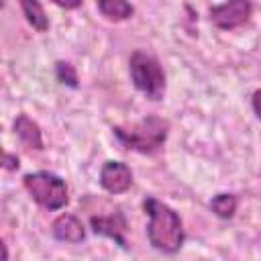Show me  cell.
<instances>
[{"label":"cell","instance_id":"1","mask_svg":"<svg viewBox=\"0 0 261 261\" xmlns=\"http://www.w3.org/2000/svg\"><path fill=\"white\" fill-rule=\"evenodd\" d=\"M143 210L149 216L147 239H149L151 247L165 255L177 253L186 239L184 222H181L179 214L171 206H167L165 202H161L153 196L143 200Z\"/></svg>","mask_w":261,"mask_h":261},{"label":"cell","instance_id":"2","mask_svg":"<svg viewBox=\"0 0 261 261\" xmlns=\"http://www.w3.org/2000/svg\"><path fill=\"white\" fill-rule=\"evenodd\" d=\"M112 133L126 149L141 155H153L163 149L169 135V122L157 114H149L128 126H112Z\"/></svg>","mask_w":261,"mask_h":261},{"label":"cell","instance_id":"3","mask_svg":"<svg viewBox=\"0 0 261 261\" xmlns=\"http://www.w3.org/2000/svg\"><path fill=\"white\" fill-rule=\"evenodd\" d=\"M128 73L133 86L149 100L157 102L165 94V71L155 55L147 51H133L128 59Z\"/></svg>","mask_w":261,"mask_h":261},{"label":"cell","instance_id":"4","mask_svg":"<svg viewBox=\"0 0 261 261\" xmlns=\"http://www.w3.org/2000/svg\"><path fill=\"white\" fill-rule=\"evenodd\" d=\"M22 186L31 194V198L45 210H61L69 202L67 184L57 173H51V171L27 173L22 177Z\"/></svg>","mask_w":261,"mask_h":261},{"label":"cell","instance_id":"5","mask_svg":"<svg viewBox=\"0 0 261 261\" xmlns=\"http://www.w3.org/2000/svg\"><path fill=\"white\" fill-rule=\"evenodd\" d=\"M210 22L220 31H232L243 27L253 12V4L247 0H230L210 6Z\"/></svg>","mask_w":261,"mask_h":261},{"label":"cell","instance_id":"6","mask_svg":"<svg viewBox=\"0 0 261 261\" xmlns=\"http://www.w3.org/2000/svg\"><path fill=\"white\" fill-rule=\"evenodd\" d=\"M100 186L108 194H124L133 186V171L124 161H106L100 169Z\"/></svg>","mask_w":261,"mask_h":261},{"label":"cell","instance_id":"7","mask_svg":"<svg viewBox=\"0 0 261 261\" xmlns=\"http://www.w3.org/2000/svg\"><path fill=\"white\" fill-rule=\"evenodd\" d=\"M90 226L94 230V234H100V237H108L112 239L116 245L120 247H126V230H128V224H126V218L120 210H114L112 214L108 216H90Z\"/></svg>","mask_w":261,"mask_h":261},{"label":"cell","instance_id":"8","mask_svg":"<svg viewBox=\"0 0 261 261\" xmlns=\"http://www.w3.org/2000/svg\"><path fill=\"white\" fill-rule=\"evenodd\" d=\"M51 234L61 241V243H69V245H77L86 239V228L82 224V220L71 214V212H63L59 214L53 224H51Z\"/></svg>","mask_w":261,"mask_h":261},{"label":"cell","instance_id":"9","mask_svg":"<svg viewBox=\"0 0 261 261\" xmlns=\"http://www.w3.org/2000/svg\"><path fill=\"white\" fill-rule=\"evenodd\" d=\"M14 133H16V137L20 139V143L27 149H35V151H41L43 149V133H41V126L33 118H29L27 114H18L14 118Z\"/></svg>","mask_w":261,"mask_h":261},{"label":"cell","instance_id":"10","mask_svg":"<svg viewBox=\"0 0 261 261\" xmlns=\"http://www.w3.org/2000/svg\"><path fill=\"white\" fill-rule=\"evenodd\" d=\"M98 10H100V14L104 18L120 22V20H126V18L133 16L135 6L124 2V0H100L98 2Z\"/></svg>","mask_w":261,"mask_h":261},{"label":"cell","instance_id":"11","mask_svg":"<svg viewBox=\"0 0 261 261\" xmlns=\"http://www.w3.org/2000/svg\"><path fill=\"white\" fill-rule=\"evenodd\" d=\"M20 8H22V14H24L27 22L35 31L45 33L49 29V18H47V14H45V10H43V6L39 2H35V0H22L20 2Z\"/></svg>","mask_w":261,"mask_h":261},{"label":"cell","instance_id":"12","mask_svg":"<svg viewBox=\"0 0 261 261\" xmlns=\"http://www.w3.org/2000/svg\"><path fill=\"white\" fill-rule=\"evenodd\" d=\"M208 206H210V210L218 216V218H222V220H228V218H232L234 216V212H237V206H239V198L234 196V194H216L210 202H208Z\"/></svg>","mask_w":261,"mask_h":261},{"label":"cell","instance_id":"13","mask_svg":"<svg viewBox=\"0 0 261 261\" xmlns=\"http://www.w3.org/2000/svg\"><path fill=\"white\" fill-rule=\"evenodd\" d=\"M55 75L61 84H65L69 88H77V73L69 61H57L55 63Z\"/></svg>","mask_w":261,"mask_h":261},{"label":"cell","instance_id":"14","mask_svg":"<svg viewBox=\"0 0 261 261\" xmlns=\"http://www.w3.org/2000/svg\"><path fill=\"white\" fill-rule=\"evenodd\" d=\"M2 165H4V169L6 171H16L18 167H20V159L16 157V155H12V153H4V159H2Z\"/></svg>","mask_w":261,"mask_h":261},{"label":"cell","instance_id":"15","mask_svg":"<svg viewBox=\"0 0 261 261\" xmlns=\"http://www.w3.org/2000/svg\"><path fill=\"white\" fill-rule=\"evenodd\" d=\"M251 106H253L255 114H257V116L261 118V88L253 92V98H251Z\"/></svg>","mask_w":261,"mask_h":261},{"label":"cell","instance_id":"16","mask_svg":"<svg viewBox=\"0 0 261 261\" xmlns=\"http://www.w3.org/2000/svg\"><path fill=\"white\" fill-rule=\"evenodd\" d=\"M55 4H57L59 8L69 10V8H80V6H82V0H75V2H61V0H55Z\"/></svg>","mask_w":261,"mask_h":261}]
</instances>
